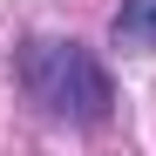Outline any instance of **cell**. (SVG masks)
<instances>
[{
	"label": "cell",
	"instance_id": "7a4b0ae2",
	"mask_svg": "<svg viewBox=\"0 0 156 156\" xmlns=\"http://www.w3.org/2000/svg\"><path fill=\"white\" fill-rule=\"evenodd\" d=\"M115 48H122V55H149V48H156V0H122Z\"/></svg>",
	"mask_w": 156,
	"mask_h": 156
},
{
	"label": "cell",
	"instance_id": "6da1fadb",
	"mask_svg": "<svg viewBox=\"0 0 156 156\" xmlns=\"http://www.w3.org/2000/svg\"><path fill=\"white\" fill-rule=\"evenodd\" d=\"M20 75H27L34 102L48 115H61V122H102L109 102H115L102 61L88 48H75V41H34L27 55H20Z\"/></svg>",
	"mask_w": 156,
	"mask_h": 156
}]
</instances>
